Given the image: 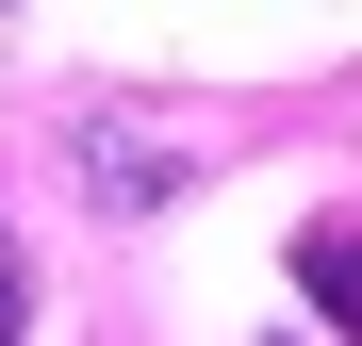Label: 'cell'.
<instances>
[{"label":"cell","mask_w":362,"mask_h":346,"mask_svg":"<svg viewBox=\"0 0 362 346\" xmlns=\"http://www.w3.org/2000/svg\"><path fill=\"white\" fill-rule=\"evenodd\" d=\"M0 346H33V264H17V231H0Z\"/></svg>","instance_id":"obj_3"},{"label":"cell","mask_w":362,"mask_h":346,"mask_svg":"<svg viewBox=\"0 0 362 346\" xmlns=\"http://www.w3.org/2000/svg\"><path fill=\"white\" fill-rule=\"evenodd\" d=\"M83 182H99L115 214H165V198H181V149L132 132V115H83Z\"/></svg>","instance_id":"obj_1"},{"label":"cell","mask_w":362,"mask_h":346,"mask_svg":"<svg viewBox=\"0 0 362 346\" xmlns=\"http://www.w3.org/2000/svg\"><path fill=\"white\" fill-rule=\"evenodd\" d=\"M296 280H313L329 346H362V231H296Z\"/></svg>","instance_id":"obj_2"}]
</instances>
